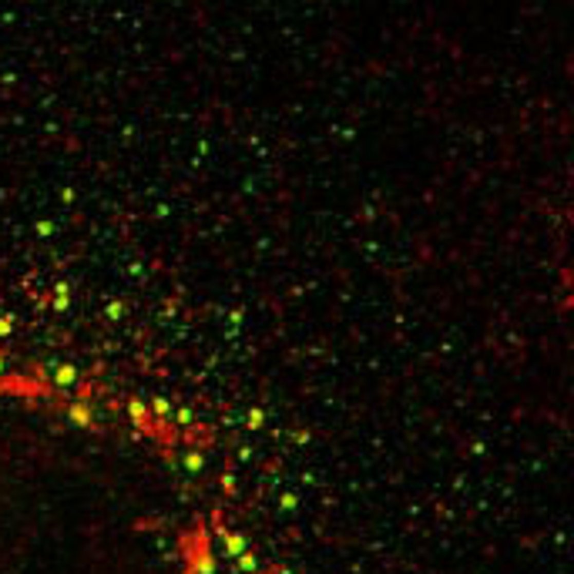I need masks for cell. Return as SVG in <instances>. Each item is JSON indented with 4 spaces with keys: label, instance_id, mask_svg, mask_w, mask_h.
Wrapping results in <instances>:
<instances>
[{
    "label": "cell",
    "instance_id": "obj_1",
    "mask_svg": "<svg viewBox=\"0 0 574 574\" xmlns=\"http://www.w3.org/2000/svg\"><path fill=\"white\" fill-rule=\"evenodd\" d=\"M128 413H131V420H135V423H141L144 416H148V403H141V400H131V403H128Z\"/></svg>",
    "mask_w": 574,
    "mask_h": 574
},
{
    "label": "cell",
    "instance_id": "obj_2",
    "mask_svg": "<svg viewBox=\"0 0 574 574\" xmlns=\"http://www.w3.org/2000/svg\"><path fill=\"white\" fill-rule=\"evenodd\" d=\"M151 410H155L158 416H168V413H172V403H168L165 396H158V400H151Z\"/></svg>",
    "mask_w": 574,
    "mask_h": 574
},
{
    "label": "cell",
    "instance_id": "obj_3",
    "mask_svg": "<svg viewBox=\"0 0 574 574\" xmlns=\"http://www.w3.org/2000/svg\"><path fill=\"white\" fill-rule=\"evenodd\" d=\"M185 467H188V470H201V467H205V457H201V453H188V457H185Z\"/></svg>",
    "mask_w": 574,
    "mask_h": 574
},
{
    "label": "cell",
    "instance_id": "obj_4",
    "mask_svg": "<svg viewBox=\"0 0 574 574\" xmlns=\"http://www.w3.org/2000/svg\"><path fill=\"white\" fill-rule=\"evenodd\" d=\"M262 423H266V413H262V410H249V427H252V430L262 427Z\"/></svg>",
    "mask_w": 574,
    "mask_h": 574
},
{
    "label": "cell",
    "instance_id": "obj_5",
    "mask_svg": "<svg viewBox=\"0 0 574 574\" xmlns=\"http://www.w3.org/2000/svg\"><path fill=\"white\" fill-rule=\"evenodd\" d=\"M175 416H178V423H188V420H192V410H185V406H181Z\"/></svg>",
    "mask_w": 574,
    "mask_h": 574
}]
</instances>
